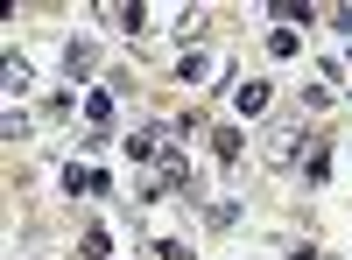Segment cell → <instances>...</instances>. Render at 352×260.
Segmentation results:
<instances>
[{"instance_id":"6da1fadb","label":"cell","mask_w":352,"mask_h":260,"mask_svg":"<svg viewBox=\"0 0 352 260\" xmlns=\"http://www.w3.org/2000/svg\"><path fill=\"white\" fill-rule=\"evenodd\" d=\"M92 71H99V43L78 36V43L64 49V78H71V84H92Z\"/></svg>"},{"instance_id":"7a4b0ae2","label":"cell","mask_w":352,"mask_h":260,"mask_svg":"<svg viewBox=\"0 0 352 260\" xmlns=\"http://www.w3.org/2000/svg\"><path fill=\"white\" fill-rule=\"evenodd\" d=\"M268 99H275V92H268V78H240V84H232V113H240V120H254Z\"/></svg>"},{"instance_id":"3957f363","label":"cell","mask_w":352,"mask_h":260,"mask_svg":"<svg viewBox=\"0 0 352 260\" xmlns=\"http://www.w3.org/2000/svg\"><path fill=\"white\" fill-rule=\"evenodd\" d=\"M64 190H71V197H78V190L99 197V190H113V176H106V169H92V162H71V169H64Z\"/></svg>"},{"instance_id":"277c9868","label":"cell","mask_w":352,"mask_h":260,"mask_svg":"<svg viewBox=\"0 0 352 260\" xmlns=\"http://www.w3.org/2000/svg\"><path fill=\"white\" fill-rule=\"evenodd\" d=\"M113 28H127V36H141V28H148V8H141V0H134V8H127V0H106V8H99Z\"/></svg>"},{"instance_id":"5b68a950","label":"cell","mask_w":352,"mask_h":260,"mask_svg":"<svg viewBox=\"0 0 352 260\" xmlns=\"http://www.w3.org/2000/svg\"><path fill=\"white\" fill-rule=\"evenodd\" d=\"M176 78H184V84H204V78H219V56H204V49H184V56H176Z\"/></svg>"},{"instance_id":"8992f818","label":"cell","mask_w":352,"mask_h":260,"mask_svg":"<svg viewBox=\"0 0 352 260\" xmlns=\"http://www.w3.org/2000/svg\"><path fill=\"white\" fill-rule=\"evenodd\" d=\"M127 155H134V162H162V155H169V148H162V127H134V134H127Z\"/></svg>"},{"instance_id":"52a82bcc","label":"cell","mask_w":352,"mask_h":260,"mask_svg":"<svg viewBox=\"0 0 352 260\" xmlns=\"http://www.w3.org/2000/svg\"><path fill=\"white\" fill-rule=\"evenodd\" d=\"M296 155H303V127H275L268 134V162L282 169V162H296Z\"/></svg>"},{"instance_id":"ba28073f","label":"cell","mask_w":352,"mask_h":260,"mask_svg":"<svg viewBox=\"0 0 352 260\" xmlns=\"http://www.w3.org/2000/svg\"><path fill=\"white\" fill-rule=\"evenodd\" d=\"M155 169H162V176H155V190H190V162L176 155V148H169V155H162Z\"/></svg>"},{"instance_id":"9c48e42d","label":"cell","mask_w":352,"mask_h":260,"mask_svg":"<svg viewBox=\"0 0 352 260\" xmlns=\"http://www.w3.org/2000/svg\"><path fill=\"white\" fill-rule=\"evenodd\" d=\"M240 148H247V134H240V127H219V134H212V155H219L226 169L240 162Z\"/></svg>"},{"instance_id":"30bf717a","label":"cell","mask_w":352,"mask_h":260,"mask_svg":"<svg viewBox=\"0 0 352 260\" xmlns=\"http://www.w3.org/2000/svg\"><path fill=\"white\" fill-rule=\"evenodd\" d=\"M310 0H275V28H310Z\"/></svg>"},{"instance_id":"8fae6325","label":"cell","mask_w":352,"mask_h":260,"mask_svg":"<svg viewBox=\"0 0 352 260\" xmlns=\"http://www.w3.org/2000/svg\"><path fill=\"white\" fill-rule=\"evenodd\" d=\"M85 127H113V92H85Z\"/></svg>"},{"instance_id":"7c38bea8","label":"cell","mask_w":352,"mask_h":260,"mask_svg":"<svg viewBox=\"0 0 352 260\" xmlns=\"http://www.w3.org/2000/svg\"><path fill=\"white\" fill-rule=\"evenodd\" d=\"M78 253H85V260H113V239H106V225H85Z\"/></svg>"},{"instance_id":"4fadbf2b","label":"cell","mask_w":352,"mask_h":260,"mask_svg":"<svg viewBox=\"0 0 352 260\" xmlns=\"http://www.w3.org/2000/svg\"><path fill=\"white\" fill-rule=\"evenodd\" d=\"M331 176V148H324V141H317V148L303 155V183H324Z\"/></svg>"},{"instance_id":"5bb4252c","label":"cell","mask_w":352,"mask_h":260,"mask_svg":"<svg viewBox=\"0 0 352 260\" xmlns=\"http://www.w3.org/2000/svg\"><path fill=\"white\" fill-rule=\"evenodd\" d=\"M8 92H14V99H28V92H36V71H28L21 56H8Z\"/></svg>"},{"instance_id":"9a60e30c","label":"cell","mask_w":352,"mask_h":260,"mask_svg":"<svg viewBox=\"0 0 352 260\" xmlns=\"http://www.w3.org/2000/svg\"><path fill=\"white\" fill-rule=\"evenodd\" d=\"M282 260H317V239H275Z\"/></svg>"},{"instance_id":"2e32d148","label":"cell","mask_w":352,"mask_h":260,"mask_svg":"<svg viewBox=\"0 0 352 260\" xmlns=\"http://www.w3.org/2000/svg\"><path fill=\"white\" fill-rule=\"evenodd\" d=\"M268 56H296V28H275V36H268Z\"/></svg>"},{"instance_id":"e0dca14e","label":"cell","mask_w":352,"mask_h":260,"mask_svg":"<svg viewBox=\"0 0 352 260\" xmlns=\"http://www.w3.org/2000/svg\"><path fill=\"white\" fill-rule=\"evenodd\" d=\"M212 225H219V233H232V225H240V204H232V197H226V204H212Z\"/></svg>"},{"instance_id":"ac0fdd59","label":"cell","mask_w":352,"mask_h":260,"mask_svg":"<svg viewBox=\"0 0 352 260\" xmlns=\"http://www.w3.org/2000/svg\"><path fill=\"white\" fill-rule=\"evenodd\" d=\"M155 253H162V260H197V253H190V246H184V239H162V246H155Z\"/></svg>"},{"instance_id":"d6986e66","label":"cell","mask_w":352,"mask_h":260,"mask_svg":"<svg viewBox=\"0 0 352 260\" xmlns=\"http://www.w3.org/2000/svg\"><path fill=\"white\" fill-rule=\"evenodd\" d=\"M345 71H352V49H345Z\"/></svg>"}]
</instances>
